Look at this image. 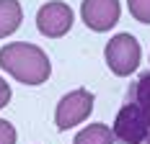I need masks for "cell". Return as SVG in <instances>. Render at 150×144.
I'll use <instances>...</instances> for the list:
<instances>
[{
	"label": "cell",
	"instance_id": "obj_4",
	"mask_svg": "<svg viewBox=\"0 0 150 144\" xmlns=\"http://www.w3.org/2000/svg\"><path fill=\"white\" fill-rule=\"evenodd\" d=\"M91 111H93V93L86 90V87H78V90L67 93L57 103L54 124H57V129L67 131V129H73V126H78V124H83L91 116Z\"/></svg>",
	"mask_w": 150,
	"mask_h": 144
},
{
	"label": "cell",
	"instance_id": "obj_8",
	"mask_svg": "<svg viewBox=\"0 0 150 144\" xmlns=\"http://www.w3.org/2000/svg\"><path fill=\"white\" fill-rule=\"evenodd\" d=\"M114 129H109L106 124H88L86 129H80L75 134L73 144H114Z\"/></svg>",
	"mask_w": 150,
	"mask_h": 144
},
{
	"label": "cell",
	"instance_id": "obj_5",
	"mask_svg": "<svg viewBox=\"0 0 150 144\" xmlns=\"http://www.w3.org/2000/svg\"><path fill=\"white\" fill-rule=\"evenodd\" d=\"M36 29L47 39H60L73 29V8L62 0L44 3L36 13Z\"/></svg>",
	"mask_w": 150,
	"mask_h": 144
},
{
	"label": "cell",
	"instance_id": "obj_7",
	"mask_svg": "<svg viewBox=\"0 0 150 144\" xmlns=\"http://www.w3.org/2000/svg\"><path fill=\"white\" fill-rule=\"evenodd\" d=\"M21 21H23L21 3L18 0H0V39L16 34Z\"/></svg>",
	"mask_w": 150,
	"mask_h": 144
},
{
	"label": "cell",
	"instance_id": "obj_1",
	"mask_svg": "<svg viewBox=\"0 0 150 144\" xmlns=\"http://www.w3.org/2000/svg\"><path fill=\"white\" fill-rule=\"evenodd\" d=\"M111 129L117 144H150V72L127 90Z\"/></svg>",
	"mask_w": 150,
	"mask_h": 144
},
{
	"label": "cell",
	"instance_id": "obj_3",
	"mask_svg": "<svg viewBox=\"0 0 150 144\" xmlns=\"http://www.w3.org/2000/svg\"><path fill=\"white\" fill-rule=\"evenodd\" d=\"M104 57H106L109 70L117 77H129V75L137 72L140 62H142V49H140V41L132 34H117V36L109 39Z\"/></svg>",
	"mask_w": 150,
	"mask_h": 144
},
{
	"label": "cell",
	"instance_id": "obj_9",
	"mask_svg": "<svg viewBox=\"0 0 150 144\" xmlns=\"http://www.w3.org/2000/svg\"><path fill=\"white\" fill-rule=\"evenodd\" d=\"M129 15L140 23H150V0H127Z\"/></svg>",
	"mask_w": 150,
	"mask_h": 144
},
{
	"label": "cell",
	"instance_id": "obj_11",
	"mask_svg": "<svg viewBox=\"0 0 150 144\" xmlns=\"http://www.w3.org/2000/svg\"><path fill=\"white\" fill-rule=\"evenodd\" d=\"M11 95H13V90H11V87H8V82L0 77V108H5V106H8Z\"/></svg>",
	"mask_w": 150,
	"mask_h": 144
},
{
	"label": "cell",
	"instance_id": "obj_2",
	"mask_svg": "<svg viewBox=\"0 0 150 144\" xmlns=\"http://www.w3.org/2000/svg\"><path fill=\"white\" fill-rule=\"evenodd\" d=\"M0 70L23 85H42L52 75V64L44 49L26 41H11L0 49Z\"/></svg>",
	"mask_w": 150,
	"mask_h": 144
},
{
	"label": "cell",
	"instance_id": "obj_10",
	"mask_svg": "<svg viewBox=\"0 0 150 144\" xmlns=\"http://www.w3.org/2000/svg\"><path fill=\"white\" fill-rule=\"evenodd\" d=\"M16 139H18V134H16L13 124L0 118V144H16Z\"/></svg>",
	"mask_w": 150,
	"mask_h": 144
},
{
	"label": "cell",
	"instance_id": "obj_6",
	"mask_svg": "<svg viewBox=\"0 0 150 144\" xmlns=\"http://www.w3.org/2000/svg\"><path fill=\"white\" fill-rule=\"evenodd\" d=\"M80 15H83V23L88 26V31H109L117 26L122 15V5L119 0H83L80 5Z\"/></svg>",
	"mask_w": 150,
	"mask_h": 144
}]
</instances>
